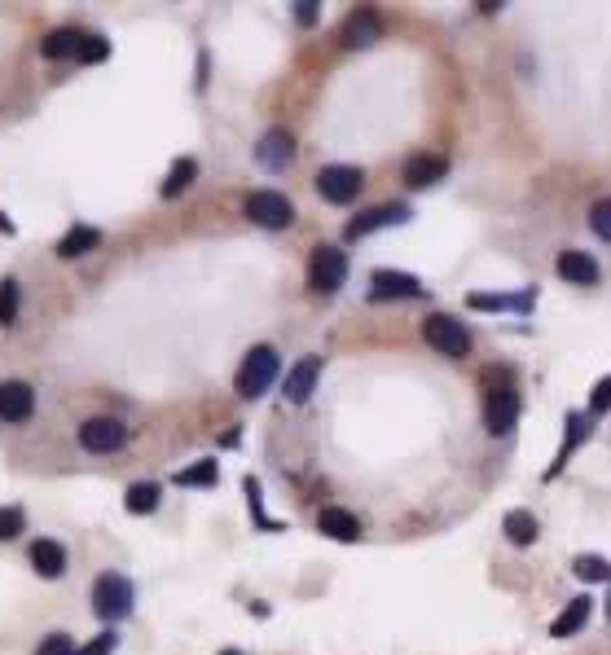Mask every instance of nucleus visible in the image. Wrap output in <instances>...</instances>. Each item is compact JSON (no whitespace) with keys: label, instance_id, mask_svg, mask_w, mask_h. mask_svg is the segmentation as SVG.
Returning a JSON list of instances; mask_svg holds the SVG:
<instances>
[{"label":"nucleus","instance_id":"obj_1","mask_svg":"<svg viewBox=\"0 0 611 655\" xmlns=\"http://www.w3.org/2000/svg\"><path fill=\"white\" fill-rule=\"evenodd\" d=\"M519 418V392L510 387V370L488 365L484 370V427L493 436H506Z\"/></svg>","mask_w":611,"mask_h":655},{"label":"nucleus","instance_id":"obj_2","mask_svg":"<svg viewBox=\"0 0 611 655\" xmlns=\"http://www.w3.org/2000/svg\"><path fill=\"white\" fill-rule=\"evenodd\" d=\"M277 379V352L269 348V343H260V348L247 352V361L238 365V379H233V387H238L242 401H255V396H264Z\"/></svg>","mask_w":611,"mask_h":655},{"label":"nucleus","instance_id":"obj_3","mask_svg":"<svg viewBox=\"0 0 611 655\" xmlns=\"http://www.w3.org/2000/svg\"><path fill=\"white\" fill-rule=\"evenodd\" d=\"M132 581L128 576H119V572H102L93 581V612L102 616V620H124L132 616Z\"/></svg>","mask_w":611,"mask_h":655},{"label":"nucleus","instance_id":"obj_4","mask_svg":"<svg viewBox=\"0 0 611 655\" xmlns=\"http://www.w3.org/2000/svg\"><path fill=\"white\" fill-rule=\"evenodd\" d=\"M422 339H427L436 352H444V357H466V352H471V330L449 313H431L422 321Z\"/></svg>","mask_w":611,"mask_h":655},{"label":"nucleus","instance_id":"obj_5","mask_svg":"<svg viewBox=\"0 0 611 655\" xmlns=\"http://www.w3.org/2000/svg\"><path fill=\"white\" fill-rule=\"evenodd\" d=\"M361 185H365V176H361V168H352V163H330V168L317 172V194L339 207L357 203Z\"/></svg>","mask_w":611,"mask_h":655},{"label":"nucleus","instance_id":"obj_6","mask_svg":"<svg viewBox=\"0 0 611 655\" xmlns=\"http://www.w3.org/2000/svg\"><path fill=\"white\" fill-rule=\"evenodd\" d=\"M348 282V255H343L339 247H317L313 260H308V286H313L317 295H330L339 291V286Z\"/></svg>","mask_w":611,"mask_h":655},{"label":"nucleus","instance_id":"obj_7","mask_svg":"<svg viewBox=\"0 0 611 655\" xmlns=\"http://www.w3.org/2000/svg\"><path fill=\"white\" fill-rule=\"evenodd\" d=\"M242 207H247V216L255 220V225H264V229H286V225L295 220L291 198L277 194V190H255Z\"/></svg>","mask_w":611,"mask_h":655},{"label":"nucleus","instance_id":"obj_8","mask_svg":"<svg viewBox=\"0 0 611 655\" xmlns=\"http://www.w3.org/2000/svg\"><path fill=\"white\" fill-rule=\"evenodd\" d=\"M128 440V427L119 418H88L80 423V444L88 453H115Z\"/></svg>","mask_w":611,"mask_h":655},{"label":"nucleus","instance_id":"obj_9","mask_svg":"<svg viewBox=\"0 0 611 655\" xmlns=\"http://www.w3.org/2000/svg\"><path fill=\"white\" fill-rule=\"evenodd\" d=\"M31 409H36V392L18 379L0 383V423H27Z\"/></svg>","mask_w":611,"mask_h":655},{"label":"nucleus","instance_id":"obj_10","mask_svg":"<svg viewBox=\"0 0 611 655\" xmlns=\"http://www.w3.org/2000/svg\"><path fill=\"white\" fill-rule=\"evenodd\" d=\"M370 295L374 299H414L422 295V282L414 273H396V269H379L370 277Z\"/></svg>","mask_w":611,"mask_h":655},{"label":"nucleus","instance_id":"obj_11","mask_svg":"<svg viewBox=\"0 0 611 655\" xmlns=\"http://www.w3.org/2000/svg\"><path fill=\"white\" fill-rule=\"evenodd\" d=\"M414 216L405 203H383V207H374V212H365L357 216L348 225V238H365V233H374V229H387V225H405V220Z\"/></svg>","mask_w":611,"mask_h":655},{"label":"nucleus","instance_id":"obj_12","mask_svg":"<svg viewBox=\"0 0 611 655\" xmlns=\"http://www.w3.org/2000/svg\"><path fill=\"white\" fill-rule=\"evenodd\" d=\"M554 269H559L563 282H572V286H594L598 282V260L594 255H585V251H563L559 260H554Z\"/></svg>","mask_w":611,"mask_h":655},{"label":"nucleus","instance_id":"obj_13","mask_svg":"<svg viewBox=\"0 0 611 655\" xmlns=\"http://www.w3.org/2000/svg\"><path fill=\"white\" fill-rule=\"evenodd\" d=\"M379 40V18L374 9H352L343 22V49H365V44Z\"/></svg>","mask_w":611,"mask_h":655},{"label":"nucleus","instance_id":"obj_14","mask_svg":"<svg viewBox=\"0 0 611 655\" xmlns=\"http://www.w3.org/2000/svg\"><path fill=\"white\" fill-rule=\"evenodd\" d=\"M317 379H321V361H317V357H304V361H299L295 370H291V379H286V387H282V392H286V401H291V405H304L308 396H313Z\"/></svg>","mask_w":611,"mask_h":655},{"label":"nucleus","instance_id":"obj_15","mask_svg":"<svg viewBox=\"0 0 611 655\" xmlns=\"http://www.w3.org/2000/svg\"><path fill=\"white\" fill-rule=\"evenodd\" d=\"M88 31L80 27H58V31H49V36L40 40V53L49 62H62V58H80V44H84Z\"/></svg>","mask_w":611,"mask_h":655},{"label":"nucleus","instance_id":"obj_16","mask_svg":"<svg viewBox=\"0 0 611 655\" xmlns=\"http://www.w3.org/2000/svg\"><path fill=\"white\" fill-rule=\"evenodd\" d=\"M31 568H36L40 576H62L66 572V546L62 541H49V537H40L36 546H31Z\"/></svg>","mask_w":611,"mask_h":655},{"label":"nucleus","instance_id":"obj_17","mask_svg":"<svg viewBox=\"0 0 611 655\" xmlns=\"http://www.w3.org/2000/svg\"><path fill=\"white\" fill-rule=\"evenodd\" d=\"M590 418H594V414H572V418H568V431H563L559 458H554L550 475H559L563 466H568V458H572V449H576V444H585V440H590V431H594V423H590Z\"/></svg>","mask_w":611,"mask_h":655},{"label":"nucleus","instance_id":"obj_18","mask_svg":"<svg viewBox=\"0 0 611 655\" xmlns=\"http://www.w3.org/2000/svg\"><path fill=\"white\" fill-rule=\"evenodd\" d=\"M255 159H260V163H269V168H286V163L295 159V141L286 137L282 128H273L269 137H264L260 146H255Z\"/></svg>","mask_w":611,"mask_h":655},{"label":"nucleus","instance_id":"obj_19","mask_svg":"<svg viewBox=\"0 0 611 655\" xmlns=\"http://www.w3.org/2000/svg\"><path fill=\"white\" fill-rule=\"evenodd\" d=\"M317 528L326 532V537H335V541H357V537H361V524H357V515H348V510H339V506L321 510Z\"/></svg>","mask_w":611,"mask_h":655},{"label":"nucleus","instance_id":"obj_20","mask_svg":"<svg viewBox=\"0 0 611 655\" xmlns=\"http://www.w3.org/2000/svg\"><path fill=\"white\" fill-rule=\"evenodd\" d=\"M444 168H449V163H444L440 154H414V159L405 163V181L414 185V190H422V185L440 181V176H444Z\"/></svg>","mask_w":611,"mask_h":655},{"label":"nucleus","instance_id":"obj_21","mask_svg":"<svg viewBox=\"0 0 611 655\" xmlns=\"http://www.w3.org/2000/svg\"><path fill=\"white\" fill-rule=\"evenodd\" d=\"M585 620H590V598H572V603L554 616L550 634L554 638H572V634H581V629H585Z\"/></svg>","mask_w":611,"mask_h":655},{"label":"nucleus","instance_id":"obj_22","mask_svg":"<svg viewBox=\"0 0 611 655\" xmlns=\"http://www.w3.org/2000/svg\"><path fill=\"white\" fill-rule=\"evenodd\" d=\"M97 242H102V233H97L93 225H75L71 233H62V242H58V255H62V260H75V255H88V251H97Z\"/></svg>","mask_w":611,"mask_h":655},{"label":"nucleus","instance_id":"obj_23","mask_svg":"<svg viewBox=\"0 0 611 655\" xmlns=\"http://www.w3.org/2000/svg\"><path fill=\"white\" fill-rule=\"evenodd\" d=\"M471 308H488V313H528L532 308V295L524 291V295H471Z\"/></svg>","mask_w":611,"mask_h":655},{"label":"nucleus","instance_id":"obj_24","mask_svg":"<svg viewBox=\"0 0 611 655\" xmlns=\"http://www.w3.org/2000/svg\"><path fill=\"white\" fill-rule=\"evenodd\" d=\"M502 528H506V537L515 541V546H532V541H537V519H532L528 510H510V515L502 519Z\"/></svg>","mask_w":611,"mask_h":655},{"label":"nucleus","instance_id":"obj_25","mask_svg":"<svg viewBox=\"0 0 611 655\" xmlns=\"http://www.w3.org/2000/svg\"><path fill=\"white\" fill-rule=\"evenodd\" d=\"M194 176H198V163L194 159H176L172 172H168V181H163V198H181L194 185Z\"/></svg>","mask_w":611,"mask_h":655},{"label":"nucleus","instance_id":"obj_26","mask_svg":"<svg viewBox=\"0 0 611 655\" xmlns=\"http://www.w3.org/2000/svg\"><path fill=\"white\" fill-rule=\"evenodd\" d=\"M159 493H163L159 484H132L124 502H128L132 515H154V510H159Z\"/></svg>","mask_w":611,"mask_h":655},{"label":"nucleus","instance_id":"obj_27","mask_svg":"<svg viewBox=\"0 0 611 655\" xmlns=\"http://www.w3.org/2000/svg\"><path fill=\"white\" fill-rule=\"evenodd\" d=\"M572 572L581 576V581H611V563L598 559V554H576V559H572Z\"/></svg>","mask_w":611,"mask_h":655},{"label":"nucleus","instance_id":"obj_28","mask_svg":"<svg viewBox=\"0 0 611 655\" xmlns=\"http://www.w3.org/2000/svg\"><path fill=\"white\" fill-rule=\"evenodd\" d=\"M18 321V277H0V326Z\"/></svg>","mask_w":611,"mask_h":655},{"label":"nucleus","instance_id":"obj_29","mask_svg":"<svg viewBox=\"0 0 611 655\" xmlns=\"http://www.w3.org/2000/svg\"><path fill=\"white\" fill-rule=\"evenodd\" d=\"M590 229H594L603 242H611V198L594 203V212H590Z\"/></svg>","mask_w":611,"mask_h":655},{"label":"nucleus","instance_id":"obj_30","mask_svg":"<svg viewBox=\"0 0 611 655\" xmlns=\"http://www.w3.org/2000/svg\"><path fill=\"white\" fill-rule=\"evenodd\" d=\"M211 480H216V462H198L190 471L176 475V484H211Z\"/></svg>","mask_w":611,"mask_h":655},{"label":"nucleus","instance_id":"obj_31","mask_svg":"<svg viewBox=\"0 0 611 655\" xmlns=\"http://www.w3.org/2000/svg\"><path fill=\"white\" fill-rule=\"evenodd\" d=\"M22 532V510L18 506H0V541L18 537Z\"/></svg>","mask_w":611,"mask_h":655},{"label":"nucleus","instance_id":"obj_32","mask_svg":"<svg viewBox=\"0 0 611 655\" xmlns=\"http://www.w3.org/2000/svg\"><path fill=\"white\" fill-rule=\"evenodd\" d=\"M106 53H110V44H106L102 36H93V31H88L84 44H80V62H102Z\"/></svg>","mask_w":611,"mask_h":655},{"label":"nucleus","instance_id":"obj_33","mask_svg":"<svg viewBox=\"0 0 611 655\" xmlns=\"http://www.w3.org/2000/svg\"><path fill=\"white\" fill-rule=\"evenodd\" d=\"M611 409V379H598L590 392V414H607Z\"/></svg>","mask_w":611,"mask_h":655},{"label":"nucleus","instance_id":"obj_34","mask_svg":"<svg viewBox=\"0 0 611 655\" xmlns=\"http://www.w3.org/2000/svg\"><path fill=\"white\" fill-rule=\"evenodd\" d=\"M36 655H75V647H71V638H66V634H49L40 642Z\"/></svg>","mask_w":611,"mask_h":655},{"label":"nucleus","instance_id":"obj_35","mask_svg":"<svg viewBox=\"0 0 611 655\" xmlns=\"http://www.w3.org/2000/svg\"><path fill=\"white\" fill-rule=\"evenodd\" d=\"M110 651H115V634H97L84 651H75V655H110Z\"/></svg>","mask_w":611,"mask_h":655},{"label":"nucleus","instance_id":"obj_36","mask_svg":"<svg viewBox=\"0 0 611 655\" xmlns=\"http://www.w3.org/2000/svg\"><path fill=\"white\" fill-rule=\"evenodd\" d=\"M295 18H299V22H313V18H317V5H299Z\"/></svg>","mask_w":611,"mask_h":655},{"label":"nucleus","instance_id":"obj_37","mask_svg":"<svg viewBox=\"0 0 611 655\" xmlns=\"http://www.w3.org/2000/svg\"><path fill=\"white\" fill-rule=\"evenodd\" d=\"M0 233H14V220H5V216H0Z\"/></svg>","mask_w":611,"mask_h":655},{"label":"nucleus","instance_id":"obj_38","mask_svg":"<svg viewBox=\"0 0 611 655\" xmlns=\"http://www.w3.org/2000/svg\"><path fill=\"white\" fill-rule=\"evenodd\" d=\"M607 625H611V598H607Z\"/></svg>","mask_w":611,"mask_h":655},{"label":"nucleus","instance_id":"obj_39","mask_svg":"<svg viewBox=\"0 0 611 655\" xmlns=\"http://www.w3.org/2000/svg\"><path fill=\"white\" fill-rule=\"evenodd\" d=\"M225 655H242V651H225Z\"/></svg>","mask_w":611,"mask_h":655}]
</instances>
